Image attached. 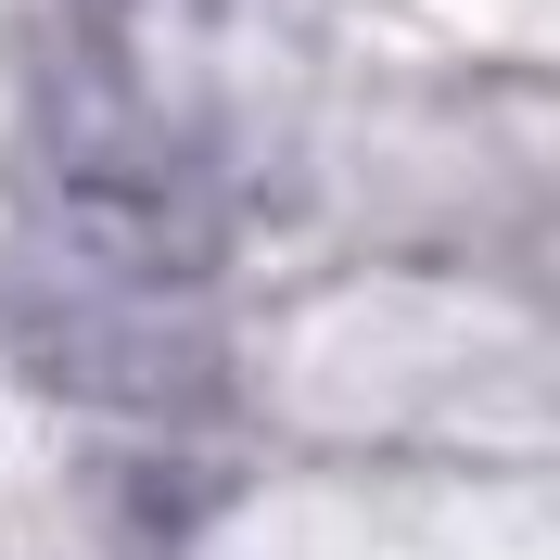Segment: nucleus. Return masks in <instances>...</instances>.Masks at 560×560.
Instances as JSON below:
<instances>
[{"mask_svg":"<svg viewBox=\"0 0 560 560\" xmlns=\"http://www.w3.org/2000/svg\"><path fill=\"white\" fill-rule=\"evenodd\" d=\"M0 345L38 395L103 420H205L230 408V331L178 293H0Z\"/></svg>","mask_w":560,"mask_h":560,"instance_id":"1","label":"nucleus"},{"mask_svg":"<svg viewBox=\"0 0 560 560\" xmlns=\"http://www.w3.org/2000/svg\"><path fill=\"white\" fill-rule=\"evenodd\" d=\"M38 217L115 293H191V280L230 268V191L153 140H65V178Z\"/></svg>","mask_w":560,"mask_h":560,"instance_id":"2","label":"nucleus"}]
</instances>
